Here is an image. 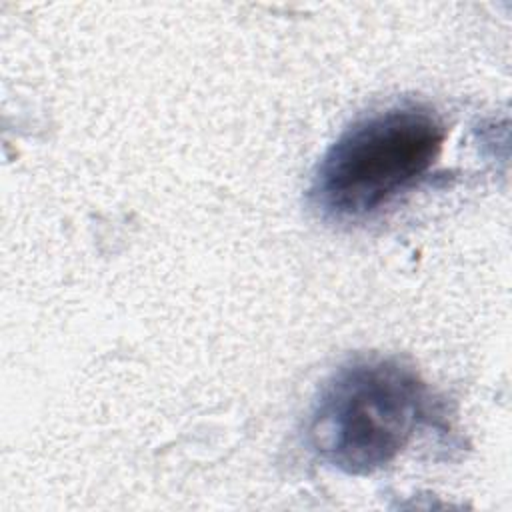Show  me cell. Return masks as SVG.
Returning <instances> with one entry per match:
<instances>
[{"label":"cell","instance_id":"cell-1","mask_svg":"<svg viewBox=\"0 0 512 512\" xmlns=\"http://www.w3.org/2000/svg\"><path fill=\"white\" fill-rule=\"evenodd\" d=\"M424 382L386 358L342 366L312 410L308 440L314 452L346 474H370L390 464L426 416Z\"/></svg>","mask_w":512,"mask_h":512},{"label":"cell","instance_id":"cell-2","mask_svg":"<svg viewBox=\"0 0 512 512\" xmlns=\"http://www.w3.org/2000/svg\"><path fill=\"white\" fill-rule=\"evenodd\" d=\"M446 130L422 106H394L350 126L324 154L312 196L338 220L374 214L414 186L442 152Z\"/></svg>","mask_w":512,"mask_h":512}]
</instances>
